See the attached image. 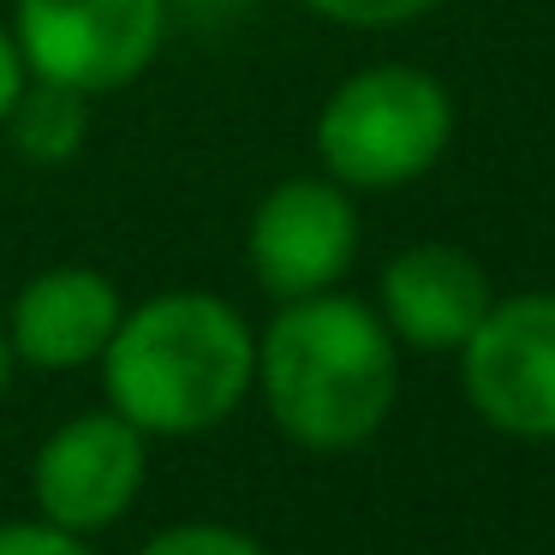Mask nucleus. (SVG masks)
<instances>
[{"label": "nucleus", "instance_id": "f257e3e1", "mask_svg": "<svg viewBox=\"0 0 555 555\" xmlns=\"http://www.w3.org/2000/svg\"><path fill=\"white\" fill-rule=\"evenodd\" d=\"M257 395L269 424L305 454H347L388 424L400 347L376 305L328 287L287 299L257 335Z\"/></svg>", "mask_w": 555, "mask_h": 555}, {"label": "nucleus", "instance_id": "f03ea898", "mask_svg": "<svg viewBox=\"0 0 555 555\" xmlns=\"http://www.w3.org/2000/svg\"><path fill=\"white\" fill-rule=\"evenodd\" d=\"M108 406L156 436H204L245 406L257 383V335L221 293L173 287L126 305L96 359Z\"/></svg>", "mask_w": 555, "mask_h": 555}, {"label": "nucleus", "instance_id": "7ed1b4c3", "mask_svg": "<svg viewBox=\"0 0 555 555\" xmlns=\"http://www.w3.org/2000/svg\"><path fill=\"white\" fill-rule=\"evenodd\" d=\"M454 144V96L424 66H359L317 108V168L347 192H400L424 180Z\"/></svg>", "mask_w": 555, "mask_h": 555}, {"label": "nucleus", "instance_id": "20e7f679", "mask_svg": "<svg viewBox=\"0 0 555 555\" xmlns=\"http://www.w3.org/2000/svg\"><path fill=\"white\" fill-rule=\"evenodd\" d=\"M168 25V0H13V42L30 78L85 90L90 102L138 85Z\"/></svg>", "mask_w": 555, "mask_h": 555}, {"label": "nucleus", "instance_id": "39448f33", "mask_svg": "<svg viewBox=\"0 0 555 555\" xmlns=\"http://www.w3.org/2000/svg\"><path fill=\"white\" fill-rule=\"evenodd\" d=\"M454 359L460 395L495 436L555 442V293L490 299Z\"/></svg>", "mask_w": 555, "mask_h": 555}, {"label": "nucleus", "instance_id": "423d86ee", "mask_svg": "<svg viewBox=\"0 0 555 555\" xmlns=\"http://www.w3.org/2000/svg\"><path fill=\"white\" fill-rule=\"evenodd\" d=\"M144 472L150 436L138 424H126L114 406L78 412L61 430L42 436L37 460H30V502L49 526L96 538L132 514V502L144 495Z\"/></svg>", "mask_w": 555, "mask_h": 555}, {"label": "nucleus", "instance_id": "0eeeda50", "mask_svg": "<svg viewBox=\"0 0 555 555\" xmlns=\"http://www.w3.org/2000/svg\"><path fill=\"white\" fill-rule=\"evenodd\" d=\"M359 257V209L328 173H293L257 197L245 221V263L275 305L340 287Z\"/></svg>", "mask_w": 555, "mask_h": 555}, {"label": "nucleus", "instance_id": "6e6552de", "mask_svg": "<svg viewBox=\"0 0 555 555\" xmlns=\"http://www.w3.org/2000/svg\"><path fill=\"white\" fill-rule=\"evenodd\" d=\"M490 275L466 245L418 240L383 263L376 287V317L388 323L395 347L412 352H460L466 335L490 311Z\"/></svg>", "mask_w": 555, "mask_h": 555}, {"label": "nucleus", "instance_id": "1a4fd4ad", "mask_svg": "<svg viewBox=\"0 0 555 555\" xmlns=\"http://www.w3.org/2000/svg\"><path fill=\"white\" fill-rule=\"evenodd\" d=\"M120 317L126 299L102 269L61 263L18 287L13 311H7V340H13V359L30 371H90L108 352Z\"/></svg>", "mask_w": 555, "mask_h": 555}, {"label": "nucleus", "instance_id": "9d476101", "mask_svg": "<svg viewBox=\"0 0 555 555\" xmlns=\"http://www.w3.org/2000/svg\"><path fill=\"white\" fill-rule=\"evenodd\" d=\"M0 132L13 138V150L30 168H66L90 144V96L85 90H66V85H49V78H30Z\"/></svg>", "mask_w": 555, "mask_h": 555}, {"label": "nucleus", "instance_id": "9b49d317", "mask_svg": "<svg viewBox=\"0 0 555 555\" xmlns=\"http://www.w3.org/2000/svg\"><path fill=\"white\" fill-rule=\"evenodd\" d=\"M138 555H269L251 531L221 526V519H180V526L156 531Z\"/></svg>", "mask_w": 555, "mask_h": 555}, {"label": "nucleus", "instance_id": "f8f14e48", "mask_svg": "<svg viewBox=\"0 0 555 555\" xmlns=\"http://www.w3.org/2000/svg\"><path fill=\"white\" fill-rule=\"evenodd\" d=\"M299 7L328 18V25H347V30H400L430 13L436 0H299Z\"/></svg>", "mask_w": 555, "mask_h": 555}, {"label": "nucleus", "instance_id": "ddd939ff", "mask_svg": "<svg viewBox=\"0 0 555 555\" xmlns=\"http://www.w3.org/2000/svg\"><path fill=\"white\" fill-rule=\"evenodd\" d=\"M0 555H96V550H90V538L61 531L49 519H7L0 526Z\"/></svg>", "mask_w": 555, "mask_h": 555}, {"label": "nucleus", "instance_id": "4468645a", "mask_svg": "<svg viewBox=\"0 0 555 555\" xmlns=\"http://www.w3.org/2000/svg\"><path fill=\"white\" fill-rule=\"evenodd\" d=\"M25 85H30V66L13 42V25H0V126H7V114H13V102Z\"/></svg>", "mask_w": 555, "mask_h": 555}, {"label": "nucleus", "instance_id": "2eb2a0df", "mask_svg": "<svg viewBox=\"0 0 555 555\" xmlns=\"http://www.w3.org/2000/svg\"><path fill=\"white\" fill-rule=\"evenodd\" d=\"M168 7L185 18H197V25H221V18H240L251 0H168Z\"/></svg>", "mask_w": 555, "mask_h": 555}, {"label": "nucleus", "instance_id": "dca6fc26", "mask_svg": "<svg viewBox=\"0 0 555 555\" xmlns=\"http://www.w3.org/2000/svg\"><path fill=\"white\" fill-rule=\"evenodd\" d=\"M13 340H7V323H0V395H7V383H13Z\"/></svg>", "mask_w": 555, "mask_h": 555}]
</instances>
